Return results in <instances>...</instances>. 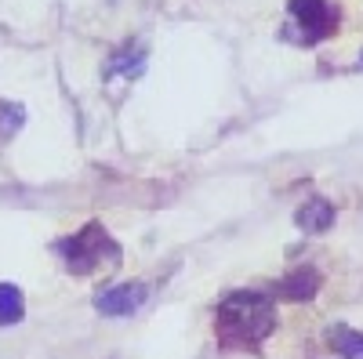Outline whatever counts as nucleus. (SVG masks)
I'll return each instance as SVG.
<instances>
[{
    "mask_svg": "<svg viewBox=\"0 0 363 359\" xmlns=\"http://www.w3.org/2000/svg\"><path fill=\"white\" fill-rule=\"evenodd\" d=\"M22 106H11V102H0V142L11 138L18 127H22Z\"/></svg>",
    "mask_w": 363,
    "mask_h": 359,
    "instance_id": "9",
    "label": "nucleus"
},
{
    "mask_svg": "<svg viewBox=\"0 0 363 359\" xmlns=\"http://www.w3.org/2000/svg\"><path fill=\"white\" fill-rule=\"evenodd\" d=\"M26 316V302L22 290L15 283H0V326H11Z\"/></svg>",
    "mask_w": 363,
    "mask_h": 359,
    "instance_id": "7",
    "label": "nucleus"
},
{
    "mask_svg": "<svg viewBox=\"0 0 363 359\" xmlns=\"http://www.w3.org/2000/svg\"><path fill=\"white\" fill-rule=\"evenodd\" d=\"M58 251H62L69 273H80V276L99 273V268L106 273V268L120 265V251H116V244L109 239V232H106L102 225H95V222L84 225L77 236L62 239V244H58Z\"/></svg>",
    "mask_w": 363,
    "mask_h": 359,
    "instance_id": "2",
    "label": "nucleus"
},
{
    "mask_svg": "<svg viewBox=\"0 0 363 359\" xmlns=\"http://www.w3.org/2000/svg\"><path fill=\"white\" fill-rule=\"evenodd\" d=\"M145 287L142 283H120V287H109L95 297V309L102 316H131L145 305Z\"/></svg>",
    "mask_w": 363,
    "mask_h": 359,
    "instance_id": "4",
    "label": "nucleus"
},
{
    "mask_svg": "<svg viewBox=\"0 0 363 359\" xmlns=\"http://www.w3.org/2000/svg\"><path fill=\"white\" fill-rule=\"evenodd\" d=\"M272 326H277V309L265 294L236 290L218 305V338L225 345H258L272 334Z\"/></svg>",
    "mask_w": 363,
    "mask_h": 359,
    "instance_id": "1",
    "label": "nucleus"
},
{
    "mask_svg": "<svg viewBox=\"0 0 363 359\" xmlns=\"http://www.w3.org/2000/svg\"><path fill=\"white\" fill-rule=\"evenodd\" d=\"M330 345H335V352L345 355V359H363V334L349 331V326H335V331H330Z\"/></svg>",
    "mask_w": 363,
    "mask_h": 359,
    "instance_id": "8",
    "label": "nucleus"
},
{
    "mask_svg": "<svg viewBox=\"0 0 363 359\" xmlns=\"http://www.w3.org/2000/svg\"><path fill=\"white\" fill-rule=\"evenodd\" d=\"M316 290H320V276L313 273V268H294L291 276H284L277 283V294L287 297V302H309Z\"/></svg>",
    "mask_w": 363,
    "mask_h": 359,
    "instance_id": "5",
    "label": "nucleus"
},
{
    "mask_svg": "<svg viewBox=\"0 0 363 359\" xmlns=\"http://www.w3.org/2000/svg\"><path fill=\"white\" fill-rule=\"evenodd\" d=\"M291 18L298 25V33L306 44H320L335 33L338 25V8L330 0H291Z\"/></svg>",
    "mask_w": 363,
    "mask_h": 359,
    "instance_id": "3",
    "label": "nucleus"
},
{
    "mask_svg": "<svg viewBox=\"0 0 363 359\" xmlns=\"http://www.w3.org/2000/svg\"><path fill=\"white\" fill-rule=\"evenodd\" d=\"M294 222H298V229H306V232H327L330 225H335V207H330L327 200H309V203L298 207Z\"/></svg>",
    "mask_w": 363,
    "mask_h": 359,
    "instance_id": "6",
    "label": "nucleus"
}]
</instances>
